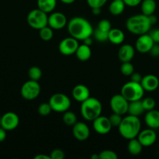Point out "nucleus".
Segmentation results:
<instances>
[{
  "label": "nucleus",
  "mask_w": 159,
  "mask_h": 159,
  "mask_svg": "<svg viewBox=\"0 0 159 159\" xmlns=\"http://www.w3.org/2000/svg\"><path fill=\"white\" fill-rule=\"evenodd\" d=\"M93 36L97 41L101 42V43L108 40V33L101 30L98 28L96 30H94Z\"/></svg>",
  "instance_id": "nucleus-32"
},
{
  "label": "nucleus",
  "mask_w": 159,
  "mask_h": 159,
  "mask_svg": "<svg viewBox=\"0 0 159 159\" xmlns=\"http://www.w3.org/2000/svg\"><path fill=\"white\" fill-rule=\"evenodd\" d=\"M0 124H1V115H0Z\"/></svg>",
  "instance_id": "nucleus-51"
},
{
  "label": "nucleus",
  "mask_w": 159,
  "mask_h": 159,
  "mask_svg": "<svg viewBox=\"0 0 159 159\" xmlns=\"http://www.w3.org/2000/svg\"><path fill=\"white\" fill-rule=\"evenodd\" d=\"M154 43H159V28L154 29L149 34Z\"/></svg>",
  "instance_id": "nucleus-40"
},
{
  "label": "nucleus",
  "mask_w": 159,
  "mask_h": 159,
  "mask_svg": "<svg viewBox=\"0 0 159 159\" xmlns=\"http://www.w3.org/2000/svg\"><path fill=\"white\" fill-rule=\"evenodd\" d=\"M83 43L87 45V46H91V44L93 43V40H92L91 37H87L86 39H84V40H83Z\"/></svg>",
  "instance_id": "nucleus-45"
},
{
  "label": "nucleus",
  "mask_w": 159,
  "mask_h": 159,
  "mask_svg": "<svg viewBox=\"0 0 159 159\" xmlns=\"http://www.w3.org/2000/svg\"><path fill=\"white\" fill-rule=\"evenodd\" d=\"M126 6H129V7H135V6H139L141 3L142 0H123Z\"/></svg>",
  "instance_id": "nucleus-41"
},
{
  "label": "nucleus",
  "mask_w": 159,
  "mask_h": 159,
  "mask_svg": "<svg viewBox=\"0 0 159 159\" xmlns=\"http://www.w3.org/2000/svg\"><path fill=\"white\" fill-rule=\"evenodd\" d=\"M130 76H131V81L140 83V82H141V79H142V75L140 74V73L135 72V71H134V72L132 73Z\"/></svg>",
  "instance_id": "nucleus-43"
},
{
  "label": "nucleus",
  "mask_w": 159,
  "mask_h": 159,
  "mask_svg": "<svg viewBox=\"0 0 159 159\" xmlns=\"http://www.w3.org/2000/svg\"><path fill=\"white\" fill-rule=\"evenodd\" d=\"M28 76L30 79L38 82L42 76V71L39 67L33 66L28 70Z\"/></svg>",
  "instance_id": "nucleus-30"
},
{
  "label": "nucleus",
  "mask_w": 159,
  "mask_h": 159,
  "mask_svg": "<svg viewBox=\"0 0 159 159\" xmlns=\"http://www.w3.org/2000/svg\"><path fill=\"white\" fill-rule=\"evenodd\" d=\"M97 28L101 30L104 31V32L108 33V31L112 29V24H111V22L108 20L103 19V20H100Z\"/></svg>",
  "instance_id": "nucleus-37"
},
{
  "label": "nucleus",
  "mask_w": 159,
  "mask_h": 159,
  "mask_svg": "<svg viewBox=\"0 0 159 159\" xmlns=\"http://www.w3.org/2000/svg\"><path fill=\"white\" fill-rule=\"evenodd\" d=\"M90 158L91 159H100L99 157V154H94L90 156Z\"/></svg>",
  "instance_id": "nucleus-50"
},
{
  "label": "nucleus",
  "mask_w": 159,
  "mask_h": 159,
  "mask_svg": "<svg viewBox=\"0 0 159 159\" xmlns=\"http://www.w3.org/2000/svg\"><path fill=\"white\" fill-rule=\"evenodd\" d=\"M34 159H51V158H50V155L39 154V155H36V156L34 157Z\"/></svg>",
  "instance_id": "nucleus-48"
},
{
  "label": "nucleus",
  "mask_w": 159,
  "mask_h": 159,
  "mask_svg": "<svg viewBox=\"0 0 159 159\" xmlns=\"http://www.w3.org/2000/svg\"><path fill=\"white\" fill-rule=\"evenodd\" d=\"M92 123H93L94 130L98 134H107L112 130V124L107 116L100 115L96 119L94 120Z\"/></svg>",
  "instance_id": "nucleus-13"
},
{
  "label": "nucleus",
  "mask_w": 159,
  "mask_h": 159,
  "mask_svg": "<svg viewBox=\"0 0 159 159\" xmlns=\"http://www.w3.org/2000/svg\"><path fill=\"white\" fill-rule=\"evenodd\" d=\"M72 96L75 100L82 102L90 96V90L86 85L82 84L76 85L72 90Z\"/></svg>",
  "instance_id": "nucleus-18"
},
{
  "label": "nucleus",
  "mask_w": 159,
  "mask_h": 159,
  "mask_svg": "<svg viewBox=\"0 0 159 159\" xmlns=\"http://www.w3.org/2000/svg\"><path fill=\"white\" fill-rule=\"evenodd\" d=\"M144 122L149 128H159V111L157 110H151L147 111L144 116Z\"/></svg>",
  "instance_id": "nucleus-20"
},
{
  "label": "nucleus",
  "mask_w": 159,
  "mask_h": 159,
  "mask_svg": "<svg viewBox=\"0 0 159 159\" xmlns=\"http://www.w3.org/2000/svg\"><path fill=\"white\" fill-rule=\"evenodd\" d=\"M125 5L123 0H112V2L109 5V12L113 16L121 15L125 10Z\"/></svg>",
  "instance_id": "nucleus-26"
},
{
  "label": "nucleus",
  "mask_w": 159,
  "mask_h": 159,
  "mask_svg": "<svg viewBox=\"0 0 159 159\" xmlns=\"http://www.w3.org/2000/svg\"><path fill=\"white\" fill-rule=\"evenodd\" d=\"M118 129L123 138L126 140L132 139L137 138L141 130V122L138 116L128 115L123 116Z\"/></svg>",
  "instance_id": "nucleus-2"
},
{
  "label": "nucleus",
  "mask_w": 159,
  "mask_h": 159,
  "mask_svg": "<svg viewBox=\"0 0 159 159\" xmlns=\"http://www.w3.org/2000/svg\"><path fill=\"white\" fill-rule=\"evenodd\" d=\"M37 4L39 9L48 14L55 10L57 5V0H37Z\"/></svg>",
  "instance_id": "nucleus-24"
},
{
  "label": "nucleus",
  "mask_w": 159,
  "mask_h": 159,
  "mask_svg": "<svg viewBox=\"0 0 159 159\" xmlns=\"http://www.w3.org/2000/svg\"><path fill=\"white\" fill-rule=\"evenodd\" d=\"M142 14L145 16H150L154 13L157 8L155 0H142L140 3Z\"/></svg>",
  "instance_id": "nucleus-25"
},
{
  "label": "nucleus",
  "mask_w": 159,
  "mask_h": 159,
  "mask_svg": "<svg viewBox=\"0 0 159 159\" xmlns=\"http://www.w3.org/2000/svg\"><path fill=\"white\" fill-rule=\"evenodd\" d=\"M137 138L141 143L143 147H150L157 141V134L154 129L148 128L140 130Z\"/></svg>",
  "instance_id": "nucleus-15"
},
{
  "label": "nucleus",
  "mask_w": 159,
  "mask_h": 159,
  "mask_svg": "<svg viewBox=\"0 0 159 159\" xmlns=\"http://www.w3.org/2000/svg\"><path fill=\"white\" fill-rule=\"evenodd\" d=\"M135 55V48L130 44H123L118 51V57L122 62L131 61Z\"/></svg>",
  "instance_id": "nucleus-19"
},
{
  "label": "nucleus",
  "mask_w": 159,
  "mask_h": 159,
  "mask_svg": "<svg viewBox=\"0 0 159 159\" xmlns=\"http://www.w3.org/2000/svg\"><path fill=\"white\" fill-rule=\"evenodd\" d=\"M123 118V115H120L116 113H113V112H112V114L108 116L109 121H110L111 124H112V127H118V126H119V124H121Z\"/></svg>",
  "instance_id": "nucleus-35"
},
{
  "label": "nucleus",
  "mask_w": 159,
  "mask_h": 159,
  "mask_svg": "<svg viewBox=\"0 0 159 159\" xmlns=\"http://www.w3.org/2000/svg\"><path fill=\"white\" fill-rule=\"evenodd\" d=\"M59 1L62 2L64 4H72V3L74 2L76 0H59Z\"/></svg>",
  "instance_id": "nucleus-49"
},
{
  "label": "nucleus",
  "mask_w": 159,
  "mask_h": 159,
  "mask_svg": "<svg viewBox=\"0 0 159 159\" xmlns=\"http://www.w3.org/2000/svg\"><path fill=\"white\" fill-rule=\"evenodd\" d=\"M62 121L65 125L73 126L77 122V117L73 112L67 110L64 112V114L62 116Z\"/></svg>",
  "instance_id": "nucleus-29"
},
{
  "label": "nucleus",
  "mask_w": 159,
  "mask_h": 159,
  "mask_svg": "<svg viewBox=\"0 0 159 159\" xmlns=\"http://www.w3.org/2000/svg\"><path fill=\"white\" fill-rule=\"evenodd\" d=\"M152 25L151 24L147 16L143 14L133 15L128 18L126 22V27L129 32L135 35H142L147 34L151 30Z\"/></svg>",
  "instance_id": "nucleus-3"
},
{
  "label": "nucleus",
  "mask_w": 159,
  "mask_h": 159,
  "mask_svg": "<svg viewBox=\"0 0 159 159\" xmlns=\"http://www.w3.org/2000/svg\"><path fill=\"white\" fill-rule=\"evenodd\" d=\"M67 30L70 37L79 40H84L93 35L94 29L87 19L81 16H75L67 23Z\"/></svg>",
  "instance_id": "nucleus-1"
},
{
  "label": "nucleus",
  "mask_w": 159,
  "mask_h": 159,
  "mask_svg": "<svg viewBox=\"0 0 159 159\" xmlns=\"http://www.w3.org/2000/svg\"><path fill=\"white\" fill-rule=\"evenodd\" d=\"M148 18H149V20H150V22H151V25H154L157 23V17L154 15V14L148 16Z\"/></svg>",
  "instance_id": "nucleus-46"
},
{
  "label": "nucleus",
  "mask_w": 159,
  "mask_h": 159,
  "mask_svg": "<svg viewBox=\"0 0 159 159\" xmlns=\"http://www.w3.org/2000/svg\"><path fill=\"white\" fill-rule=\"evenodd\" d=\"M151 56L153 57H158L159 56V43H154L152 48L149 51Z\"/></svg>",
  "instance_id": "nucleus-42"
},
{
  "label": "nucleus",
  "mask_w": 159,
  "mask_h": 159,
  "mask_svg": "<svg viewBox=\"0 0 159 159\" xmlns=\"http://www.w3.org/2000/svg\"><path fill=\"white\" fill-rule=\"evenodd\" d=\"M48 14L42 10L37 9H32L26 16L27 24L31 28L35 30H41L48 26Z\"/></svg>",
  "instance_id": "nucleus-6"
},
{
  "label": "nucleus",
  "mask_w": 159,
  "mask_h": 159,
  "mask_svg": "<svg viewBox=\"0 0 159 159\" xmlns=\"http://www.w3.org/2000/svg\"><path fill=\"white\" fill-rule=\"evenodd\" d=\"M129 101L120 93L114 95L110 99V107L113 113H118L120 115H125L127 113Z\"/></svg>",
  "instance_id": "nucleus-9"
},
{
  "label": "nucleus",
  "mask_w": 159,
  "mask_h": 159,
  "mask_svg": "<svg viewBox=\"0 0 159 159\" xmlns=\"http://www.w3.org/2000/svg\"><path fill=\"white\" fill-rule=\"evenodd\" d=\"M20 124V118L13 112H7L1 116V126L6 131H11L17 128Z\"/></svg>",
  "instance_id": "nucleus-11"
},
{
  "label": "nucleus",
  "mask_w": 159,
  "mask_h": 159,
  "mask_svg": "<svg viewBox=\"0 0 159 159\" xmlns=\"http://www.w3.org/2000/svg\"><path fill=\"white\" fill-rule=\"evenodd\" d=\"M54 30L51 29L49 26H46L45 27L39 30V37L44 41H49L53 38L54 36Z\"/></svg>",
  "instance_id": "nucleus-28"
},
{
  "label": "nucleus",
  "mask_w": 159,
  "mask_h": 159,
  "mask_svg": "<svg viewBox=\"0 0 159 159\" xmlns=\"http://www.w3.org/2000/svg\"><path fill=\"white\" fill-rule=\"evenodd\" d=\"M144 112L145 110L143 109L141 99L140 100H135L129 102L127 110V113L129 115H132V116H138L139 117Z\"/></svg>",
  "instance_id": "nucleus-23"
},
{
  "label": "nucleus",
  "mask_w": 159,
  "mask_h": 159,
  "mask_svg": "<svg viewBox=\"0 0 159 159\" xmlns=\"http://www.w3.org/2000/svg\"><path fill=\"white\" fill-rule=\"evenodd\" d=\"M124 40L125 34L122 30L118 28H112L108 31V41L113 44H121L123 43Z\"/></svg>",
  "instance_id": "nucleus-21"
},
{
  "label": "nucleus",
  "mask_w": 159,
  "mask_h": 159,
  "mask_svg": "<svg viewBox=\"0 0 159 159\" xmlns=\"http://www.w3.org/2000/svg\"><path fill=\"white\" fill-rule=\"evenodd\" d=\"M141 101L145 111H149V110H154L155 108L156 102L153 98L147 97L143 99H141Z\"/></svg>",
  "instance_id": "nucleus-34"
},
{
  "label": "nucleus",
  "mask_w": 159,
  "mask_h": 159,
  "mask_svg": "<svg viewBox=\"0 0 159 159\" xmlns=\"http://www.w3.org/2000/svg\"><path fill=\"white\" fill-rule=\"evenodd\" d=\"M6 138V130L0 126V143L3 142Z\"/></svg>",
  "instance_id": "nucleus-44"
},
{
  "label": "nucleus",
  "mask_w": 159,
  "mask_h": 159,
  "mask_svg": "<svg viewBox=\"0 0 159 159\" xmlns=\"http://www.w3.org/2000/svg\"><path fill=\"white\" fill-rule=\"evenodd\" d=\"M37 111H38V113L41 116H46L51 113L52 110H51V107L50 106L49 102H43V103L39 105Z\"/></svg>",
  "instance_id": "nucleus-33"
},
{
  "label": "nucleus",
  "mask_w": 159,
  "mask_h": 159,
  "mask_svg": "<svg viewBox=\"0 0 159 159\" xmlns=\"http://www.w3.org/2000/svg\"><path fill=\"white\" fill-rule=\"evenodd\" d=\"M144 89L141 84L130 81L123 85L121 89V94L129 102L135 100H140L144 95Z\"/></svg>",
  "instance_id": "nucleus-5"
},
{
  "label": "nucleus",
  "mask_w": 159,
  "mask_h": 159,
  "mask_svg": "<svg viewBox=\"0 0 159 159\" xmlns=\"http://www.w3.org/2000/svg\"><path fill=\"white\" fill-rule=\"evenodd\" d=\"M102 105L98 99L90 97L81 102L80 113L81 116L87 121H93L98 116L101 115Z\"/></svg>",
  "instance_id": "nucleus-4"
},
{
  "label": "nucleus",
  "mask_w": 159,
  "mask_h": 159,
  "mask_svg": "<svg viewBox=\"0 0 159 159\" xmlns=\"http://www.w3.org/2000/svg\"><path fill=\"white\" fill-rule=\"evenodd\" d=\"M66 16L60 12H55L50 14L48 18V26L55 30H59L67 25Z\"/></svg>",
  "instance_id": "nucleus-12"
},
{
  "label": "nucleus",
  "mask_w": 159,
  "mask_h": 159,
  "mask_svg": "<svg viewBox=\"0 0 159 159\" xmlns=\"http://www.w3.org/2000/svg\"><path fill=\"white\" fill-rule=\"evenodd\" d=\"M127 150L132 155H138L143 150V145L137 138L129 140L127 145Z\"/></svg>",
  "instance_id": "nucleus-27"
},
{
  "label": "nucleus",
  "mask_w": 159,
  "mask_h": 159,
  "mask_svg": "<svg viewBox=\"0 0 159 159\" xmlns=\"http://www.w3.org/2000/svg\"><path fill=\"white\" fill-rule=\"evenodd\" d=\"M140 84L144 91L154 92L158 88L159 79L154 75H147L142 77Z\"/></svg>",
  "instance_id": "nucleus-17"
},
{
  "label": "nucleus",
  "mask_w": 159,
  "mask_h": 159,
  "mask_svg": "<svg viewBox=\"0 0 159 159\" xmlns=\"http://www.w3.org/2000/svg\"><path fill=\"white\" fill-rule=\"evenodd\" d=\"M91 12H92V14L94 16L100 15L101 12V8H92Z\"/></svg>",
  "instance_id": "nucleus-47"
},
{
  "label": "nucleus",
  "mask_w": 159,
  "mask_h": 159,
  "mask_svg": "<svg viewBox=\"0 0 159 159\" xmlns=\"http://www.w3.org/2000/svg\"><path fill=\"white\" fill-rule=\"evenodd\" d=\"M154 44V42L153 41L151 36L147 34H145L139 36L135 43V48L138 52L141 54H146L149 53Z\"/></svg>",
  "instance_id": "nucleus-14"
},
{
  "label": "nucleus",
  "mask_w": 159,
  "mask_h": 159,
  "mask_svg": "<svg viewBox=\"0 0 159 159\" xmlns=\"http://www.w3.org/2000/svg\"><path fill=\"white\" fill-rule=\"evenodd\" d=\"M75 54H76V57H77L79 61H87L91 57L92 51L90 46H87L84 43H82L80 45L79 44Z\"/></svg>",
  "instance_id": "nucleus-22"
},
{
  "label": "nucleus",
  "mask_w": 159,
  "mask_h": 159,
  "mask_svg": "<svg viewBox=\"0 0 159 159\" xmlns=\"http://www.w3.org/2000/svg\"><path fill=\"white\" fill-rule=\"evenodd\" d=\"M41 93V85L37 81H26L23 84L20 89L21 96L26 100H34L37 99Z\"/></svg>",
  "instance_id": "nucleus-8"
},
{
  "label": "nucleus",
  "mask_w": 159,
  "mask_h": 159,
  "mask_svg": "<svg viewBox=\"0 0 159 159\" xmlns=\"http://www.w3.org/2000/svg\"><path fill=\"white\" fill-rule=\"evenodd\" d=\"M120 71L125 76H130L134 72V66L130 61L122 62Z\"/></svg>",
  "instance_id": "nucleus-31"
},
{
  "label": "nucleus",
  "mask_w": 159,
  "mask_h": 159,
  "mask_svg": "<svg viewBox=\"0 0 159 159\" xmlns=\"http://www.w3.org/2000/svg\"><path fill=\"white\" fill-rule=\"evenodd\" d=\"M100 159H117L118 155L112 150H104L99 153Z\"/></svg>",
  "instance_id": "nucleus-36"
},
{
  "label": "nucleus",
  "mask_w": 159,
  "mask_h": 159,
  "mask_svg": "<svg viewBox=\"0 0 159 159\" xmlns=\"http://www.w3.org/2000/svg\"><path fill=\"white\" fill-rule=\"evenodd\" d=\"M50 106L52 111L56 113H64L69 110L71 106L70 99L63 93H55L50 97L49 101Z\"/></svg>",
  "instance_id": "nucleus-7"
},
{
  "label": "nucleus",
  "mask_w": 159,
  "mask_h": 159,
  "mask_svg": "<svg viewBox=\"0 0 159 159\" xmlns=\"http://www.w3.org/2000/svg\"><path fill=\"white\" fill-rule=\"evenodd\" d=\"M79 43L76 39L72 37H65L60 41L59 44V51L62 55L70 56L75 54Z\"/></svg>",
  "instance_id": "nucleus-10"
},
{
  "label": "nucleus",
  "mask_w": 159,
  "mask_h": 159,
  "mask_svg": "<svg viewBox=\"0 0 159 159\" xmlns=\"http://www.w3.org/2000/svg\"><path fill=\"white\" fill-rule=\"evenodd\" d=\"M73 137L77 141H86L90 136V128L88 125L84 122H76L73 126Z\"/></svg>",
  "instance_id": "nucleus-16"
},
{
  "label": "nucleus",
  "mask_w": 159,
  "mask_h": 159,
  "mask_svg": "<svg viewBox=\"0 0 159 159\" xmlns=\"http://www.w3.org/2000/svg\"><path fill=\"white\" fill-rule=\"evenodd\" d=\"M51 159H63L65 158V153L61 149H54L50 153Z\"/></svg>",
  "instance_id": "nucleus-39"
},
{
  "label": "nucleus",
  "mask_w": 159,
  "mask_h": 159,
  "mask_svg": "<svg viewBox=\"0 0 159 159\" xmlns=\"http://www.w3.org/2000/svg\"><path fill=\"white\" fill-rule=\"evenodd\" d=\"M108 0H87V2L90 8H101Z\"/></svg>",
  "instance_id": "nucleus-38"
}]
</instances>
